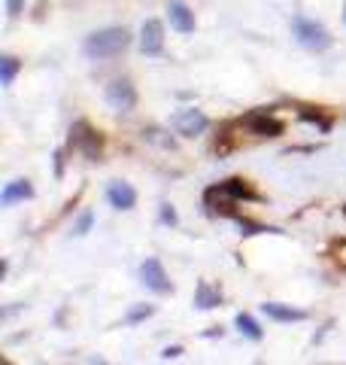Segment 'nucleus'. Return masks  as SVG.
<instances>
[{"mask_svg": "<svg viewBox=\"0 0 346 365\" xmlns=\"http://www.w3.org/2000/svg\"><path fill=\"white\" fill-rule=\"evenodd\" d=\"M131 46V31L128 28H103L88 34L85 43H83V55L88 61H107L122 55L125 49Z\"/></svg>", "mask_w": 346, "mask_h": 365, "instance_id": "f257e3e1", "label": "nucleus"}, {"mask_svg": "<svg viewBox=\"0 0 346 365\" xmlns=\"http://www.w3.org/2000/svg\"><path fill=\"white\" fill-rule=\"evenodd\" d=\"M204 198H219V204H206V207H216L213 213L231 216V210H228L231 204L234 201H258V192L252 189L243 177H231V180H222L219 186H210Z\"/></svg>", "mask_w": 346, "mask_h": 365, "instance_id": "f03ea898", "label": "nucleus"}, {"mask_svg": "<svg viewBox=\"0 0 346 365\" xmlns=\"http://www.w3.org/2000/svg\"><path fill=\"white\" fill-rule=\"evenodd\" d=\"M292 34H295V40L298 46H304L307 52H325L331 49V34L319 25V21L313 19H307V16H295L292 19Z\"/></svg>", "mask_w": 346, "mask_h": 365, "instance_id": "7ed1b4c3", "label": "nucleus"}, {"mask_svg": "<svg viewBox=\"0 0 346 365\" xmlns=\"http://www.w3.org/2000/svg\"><path fill=\"white\" fill-rule=\"evenodd\" d=\"M70 146L76 153H83L85 158H91V162H98V158L103 155V137L98 128H91V125L85 119L73 122L70 128Z\"/></svg>", "mask_w": 346, "mask_h": 365, "instance_id": "20e7f679", "label": "nucleus"}, {"mask_svg": "<svg viewBox=\"0 0 346 365\" xmlns=\"http://www.w3.org/2000/svg\"><path fill=\"white\" fill-rule=\"evenodd\" d=\"M170 125H173V131H177L179 137H198V134H204L206 128H210V119H206L201 110L186 107V110H177V113H173Z\"/></svg>", "mask_w": 346, "mask_h": 365, "instance_id": "39448f33", "label": "nucleus"}, {"mask_svg": "<svg viewBox=\"0 0 346 365\" xmlns=\"http://www.w3.org/2000/svg\"><path fill=\"white\" fill-rule=\"evenodd\" d=\"M103 98H107V104L119 113H131L137 107V88H134L131 79H112L107 86V91H103Z\"/></svg>", "mask_w": 346, "mask_h": 365, "instance_id": "423d86ee", "label": "nucleus"}, {"mask_svg": "<svg viewBox=\"0 0 346 365\" xmlns=\"http://www.w3.org/2000/svg\"><path fill=\"white\" fill-rule=\"evenodd\" d=\"M140 283H143L146 289L158 292V295H167V292H173V283H170L167 271H164V265H161L158 259H146L143 265H140Z\"/></svg>", "mask_w": 346, "mask_h": 365, "instance_id": "0eeeda50", "label": "nucleus"}, {"mask_svg": "<svg viewBox=\"0 0 346 365\" xmlns=\"http://www.w3.org/2000/svg\"><path fill=\"white\" fill-rule=\"evenodd\" d=\"M240 125H246L249 134H256V137H280L283 134V122L276 116H271V113H264V110L249 113V116H243Z\"/></svg>", "mask_w": 346, "mask_h": 365, "instance_id": "6e6552de", "label": "nucleus"}, {"mask_svg": "<svg viewBox=\"0 0 346 365\" xmlns=\"http://www.w3.org/2000/svg\"><path fill=\"white\" fill-rule=\"evenodd\" d=\"M140 52L143 55H161L164 52V25L158 19H146L140 28Z\"/></svg>", "mask_w": 346, "mask_h": 365, "instance_id": "1a4fd4ad", "label": "nucleus"}, {"mask_svg": "<svg viewBox=\"0 0 346 365\" xmlns=\"http://www.w3.org/2000/svg\"><path fill=\"white\" fill-rule=\"evenodd\" d=\"M107 201H110V207L115 210H134V204H137V192L131 182H122V180H115L107 186Z\"/></svg>", "mask_w": 346, "mask_h": 365, "instance_id": "9d476101", "label": "nucleus"}, {"mask_svg": "<svg viewBox=\"0 0 346 365\" xmlns=\"http://www.w3.org/2000/svg\"><path fill=\"white\" fill-rule=\"evenodd\" d=\"M261 314L268 319H273V323H304V319H307V311H298V307L280 304V302H264Z\"/></svg>", "mask_w": 346, "mask_h": 365, "instance_id": "9b49d317", "label": "nucleus"}, {"mask_svg": "<svg viewBox=\"0 0 346 365\" xmlns=\"http://www.w3.org/2000/svg\"><path fill=\"white\" fill-rule=\"evenodd\" d=\"M167 19H170L173 31L194 34V13L189 9V4H182V0H170V4H167Z\"/></svg>", "mask_w": 346, "mask_h": 365, "instance_id": "f8f14e48", "label": "nucleus"}, {"mask_svg": "<svg viewBox=\"0 0 346 365\" xmlns=\"http://www.w3.org/2000/svg\"><path fill=\"white\" fill-rule=\"evenodd\" d=\"M28 198H33V186L28 180H13L0 192V204H4V207H13L16 201H28Z\"/></svg>", "mask_w": 346, "mask_h": 365, "instance_id": "ddd939ff", "label": "nucleus"}, {"mask_svg": "<svg viewBox=\"0 0 346 365\" xmlns=\"http://www.w3.org/2000/svg\"><path fill=\"white\" fill-rule=\"evenodd\" d=\"M219 304H222V292L210 287L206 280H201L198 287H194V307H198V311H213Z\"/></svg>", "mask_w": 346, "mask_h": 365, "instance_id": "4468645a", "label": "nucleus"}, {"mask_svg": "<svg viewBox=\"0 0 346 365\" xmlns=\"http://www.w3.org/2000/svg\"><path fill=\"white\" fill-rule=\"evenodd\" d=\"M234 222L240 228V235L243 237H252V235H283L276 225H264V222H252L246 216H234Z\"/></svg>", "mask_w": 346, "mask_h": 365, "instance_id": "2eb2a0df", "label": "nucleus"}, {"mask_svg": "<svg viewBox=\"0 0 346 365\" xmlns=\"http://www.w3.org/2000/svg\"><path fill=\"white\" fill-rule=\"evenodd\" d=\"M19 71H21V61L16 58V55H0V86L4 88L13 86Z\"/></svg>", "mask_w": 346, "mask_h": 365, "instance_id": "dca6fc26", "label": "nucleus"}, {"mask_svg": "<svg viewBox=\"0 0 346 365\" xmlns=\"http://www.w3.org/2000/svg\"><path fill=\"white\" fill-rule=\"evenodd\" d=\"M234 326H237V332H240V335H246L249 341H261V338H264L261 326H258V323H256V319H252L249 314H243V311H240V314L234 317Z\"/></svg>", "mask_w": 346, "mask_h": 365, "instance_id": "f3484780", "label": "nucleus"}, {"mask_svg": "<svg viewBox=\"0 0 346 365\" xmlns=\"http://www.w3.org/2000/svg\"><path fill=\"white\" fill-rule=\"evenodd\" d=\"M152 314H155L152 304H137V307H131V311L122 317V323L125 326H137V323H143V319H149Z\"/></svg>", "mask_w": 346, "mask_h": 365, "instance_id": "a211bd4d", "label": "nucleus"}, {"mask_svg": "<svg viewBox=\"0 0 346 365\" xmlns=\"http://www.w3.org/2000/svg\"><path fill=\"white\" fill-rule=\"evenodd\" d=\"M301 119H304V122H310V125H316L319 131H331V119H325L322 113H313L310 107H304V110H301Z\"/></svg>", "mask_w": 346, "mask_h": 365, "instance_id": "6ab92c4d", "label": "nucleus"}, {"mask_svg": "<svg viewBox=\"0 0 346 365\" xmlns=\"http://www.w3.org/2000/svg\"><path fill=\"white\" fill-rule=\"evenodd\" d=\"M91 225H95V213L85 210V213H83V216H79V220L73 222V235H76V237H85V235L91 232Z\"/></svg>", "mask_w": 346, "mask_h": 365, "instance_id": "aec40b11", "label": "nucleus"}, {"mask_svg": "<svg viewBox=\"0 0 346 365\" xmlns=\"http://www.w3.org/2000/svg\"><path fill=\"white\" fill-rule=\"evenodd\" d=\"M161 134H164V131H158V128L143 131L146 140H152V143H158V146H164V150H173V140H170V137H161Z\"/></svg>", "mask_w": 346, "mask_h": 365, "instance_id": "412c9836", "label": "nucleus"}, {"mask_svg": "<svg viewBox=\"0 0 346 365\" xmlns=\"http://www.w3.org/2000/svg\"><path fill=\"white\" fill-rule=\"evenodd\" d=\"M161 222H164V225H179V216H177V210H173V204H161Z\"/></svg>", "mask_w": 346, "mask_h": 365, "instance_id": "4be33fe9", "label": "nucleus"}, {"mask_svg": "<svg viewBox=\"0 0 346 365\" xmlns=\"http://www.w3.org/2000/svg\"><path fill=\"white\" fill-rule=\"evenodd\" d=\"M4 6H6V16L9 19H19L21 9H25V0H4Z\"/></svg>", "mask_w": 346, "mask_h": 365, "instance_id": "5701e85b", "label": "nucleus"}, {"mask_svg": "<svg viewBox=\"0 0 346 365\" xmlns=\"http://www.w3.org/2000/svg\"><path fill=\"white\" fill-rule=\"evenodd\" d=\"M182 353H186V350H182L179 344H173V347H164V350H161V359H179Z\"/></svg>", "mask_w": 346, "mask_h": 365, "instance_id": "b1692460", "label": "nucleus"}, {"mask_svg": "<svg viewBox=\"0 0 346 365\" xmlns=\"http://www.w3.org/2000/svg\"><path fill=\"white\" fill-rule=\"evenodd\" d=\"M64 174V150H58L55 153V177H61Z\"/></svg>", "mask_w": 346, "mask_h": 365, "instance_id": "393cba45", "label": "nucleus"}, {"mask_svg": "<svg viewBox=\"0 0 346 365\" xmlns=\"http://www.w3.org/2000/svg\"><path fill=\"white\" fill-rule=\"evenodd\" d=\"M204 338H222V326H213V329H206Z\"/></svg>", "mask_w": 346, "mask_h": 365, "instance_id": "a878e982", "label": "nucleus"}, {"mask_svg": "<svg viewBox=\"0 0 346 365\" xmlns=\"http://www.w3.org/2000/svg\"><path fill=\"white\" fill-rule=\"evenodd\" d=\"M343 25H346V6H343Z\"/></svg>", "mask_w": 346, "mask_h": 365, "instance_id": "bb28decb", "label": "nucleus"}]
</instances>
